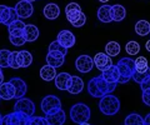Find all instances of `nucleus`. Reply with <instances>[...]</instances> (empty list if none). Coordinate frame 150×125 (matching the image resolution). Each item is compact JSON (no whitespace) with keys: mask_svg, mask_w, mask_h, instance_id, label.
<instances>
[{"mask_svg":"<svg viewBox=\"0 0 150 125\" xmlns=\"http://www.w3.org/2000/svg\"><path fill=\"white\" fill-rule=\"evenodd\" d=\"M118 83H108L101 75L95 76L88 83V91L93 98H103L115 90Z\"/></svg>","mask_w":150,"mask_h":125,"instance_id":"obj_1","label":"nucleus"},{"mask_svg":"<svg viewBox=\"0 0 150 125\" xmlns=\"http://www.w3.org/2000/svg\"><path fill=\"white\" fill-rule=\"evenodd\" d=\"M116 66H118L120 73V84H126L130 79H133V74L135 71V60L130 58H123L118 61Z\"/></svg>","mask_w":150,"mask_h":125,"instance_id":"obj_2","label":"nucleus"},{"mask_svg":"<svg viewBox=\"0 0 150 125\" xmlns=\"http://www.w3.org/2000/svg\"><path fill=\"white\" fill-rule=\"evenodd\" d=\"M99 109L104 115H115L120 110V101L115 95L108 94L100 98Z\"/></svg>","mask_w":150,"mask_h":125,"instance_id":"obj_3","label":"nucleus"},{"mask_svg":"<svg viewBox=\"0 0 150 125\" xmlns=\"http://www.w3.org/2000/svg\"><path fill=\"white\" fill-rule=\"evenodd\" d=\"M70 118L76 124L88 123L89 119H90V108L86 104H83V103L75 104L70 109Z\"/></svg>","mask_w":150,"mask_h":125,"instance_id":"obj_4","label":"nucleus"},{"mask_svg":"<svg viewBox=\"0 0 150 125\" xmlns=\"http://www.w3.org/2000/svg\"><path fill=\"white\" fill-rule=\"evenodd\" d=\"M41 110H43V113H45V115L54 114L62 110V101L55 95H46L41 100Z\"/></svg>","mask_w":150,"mask_h":125,"instance_id":"obj_5","label":"nucleus"},{"mask_svg":"<svg viewBox=\"0 0 150 125\" xmlns=\"http://www.w3.org/2000/svg\"><path fill=\"white\" fill-rule=\"evenodd\" d=\"M14 112L23 113L26 117L31 118L35 115V104L30 99H26V98L18 99V101L15 103V106H14Z\"/></svg>","mask_w":150,"mask_h":125,"instance_id":"obj_6","label":"nucleus"},{"mask_svg":"<svg viewBox=\"0 0 150 125\" xmlns=\"http://www.w3.org/2000/svg\"><path fill=\"white\" fill-rule=\"evenodd\" d=\"M29 117H26L23 113L14 112L11 114H8L5 117H3L1 125H28L29 121Z\"/></svg>","mask_w":150,"mask_h":125,"instance_id":"obj_7","label":"nucleus"},{"mask_svg":"<svg viewBox=\"0 0 150 125\" xmlns=\"http://www.w3.org/2000/svg\"><path fill=\"white\" fill-rule=\"evenodd\" d=\"M19 19L15 8H10L6 5H0V23L4 25H10L11 23Z\"/></svg>","mask_w":150,"mask_h":125,"instance_id":"obj_8","label":"nucleus"},{"mask_svg":"<svg viewBox=\"0 0 150 125\" xmlns=\"http://www.w3.org/2000/svg\"><path fill=\"white\" fill-rule=\"evenodd\" d=\"M65 15H67V20L70 23L71 25H74L83 15L81 11V6L78 3H69L65 6Z\"/></svg>","mask_w":150,"mask_h":125,"instance_id":"obj_9","label":"nucleus"},{"mask_svg":"<svg viewBox=\"0 0 150 125\" xmlns=\"http://www.w3.org/2000/svg\"><path fill=\"white\" fill-rule=\"evenodd\" d=\"M75 68H76L78 71L86 74L91 71V69L94 68V59L89 55H80L75 60Z\"/></svg>","mask_w":150,"mask_h":125,"instance_id":"obj_10","label":"nucleus"},{"mask_svg":"<svg viewBox=\"0 0 150 125\" xmlns=\"http://www.w3.org/2000/svg\"><path fill=\"white\" fill-rule=\"evenodd\" d=\"M94 65L96 66L98 70H100L103 73L112 65L111 58L106 53H98L94 56Z\"/></svg>","mask_w":150,"mask_h":125,"instance_id":"obj_11","label":"nucleus"},{"mask_svg":"<svg viewBox=\"0 0 150 125\" xmlns=\"http://www.w3.org/2000/svg\"><path fill=\"white\" fill-rule=\"evenodd\" d=\"M15 10L18 13V16L20 19H28L33 15V11H34V8H33V4L26 1V0H21L15 5Z\"/></svg>","mask_w":150,"mask_h":125,"instance_id":"obj_12","label":"nucleus"},{"mask_svg":"<svg viewBox=\"0 0 150 125\" xmlns=\"http://www.w3.org/2000/svg\"><path fill=\"white\" fill-rule=\"evenodd\" d=\"M56 40H58L59 43L67 49L73 48V46L75 45V43H76V38H75V35L70 30H62L58 34Z\"/></svg>","mask_w":150,"mask_h":125,"instance_id":"obj_13","label":"nucleus"},{"mask_svg":"<svg viewBox=\"0 0 150 125\" xmlns=\"http://www.w3.org/2000/svg\"><path fill=\"white\" fill-rule=\"evenodd\" d=\"M46 63L55 69L63 66V64L65 63V54L60 52H49L46 54Z\"/></svg>","mask_w":150,"mask_h":125,"instance_id":"obj_14","label":"nucleus"},{"mask_svg":"<svg viewBox=\"0 0 150 125\" xmlns=\"http://www.w3.org/2000/svg\"><path fill=\"white\" fill-rule=\"evenodd\" d=\"M9 81L15 88V99L24 98V95L26 94V90H28L26 83L23 79H20V78H13V79H10Z\"/></svg>","mask_w":150,"mask_h":125,"instance_id":"obj_15","label":"nucleus"},{"mask_svg":"<svg viewBox=\"0 0 150 125\" xmlns=\"http://www.w3.org/2000/svg\"><path fill=\"white\" fill-rule=\"evenodd\" d=\"M101 76L108 81V83H119V79H120V73H119V69L116 65H112L106 69L105 71L101 73Z\"/></svg>","mask_w":150,"mask_h":125,"instance_id":"obj_16","label":"nucleus"},{"mask_svg":"<svg viewBox=\"0 0 150 125\" xmlns=\"http://www.w3.org/2000/svg\"><path fill=\"white\" fill-rule=\"evenodd\" d=\"M55 86L58 88L59 90H68L70 80H71V75L69 73H59L55 78Z\"/></svg>","mask_w":150,"mask_h":125,"instance_id":"obj_17","label":"nucleus"},{"mask_svg":"<svg viewBox=\"0 0 150 125\" xmlns=\"http://www.w3.org/2000/svg\"><path fill=\"white\" fill-rule=\"evenodd\" d=\"M0 96L4 100H11L15 98V88L10 81L3 83L0 85Z\"/></svg>","mask_w":150,"mask_h":125,"instance_id":"obj_18","label":"nucleus"},{"mask_svg":"<svg viewBox=\"0 0 150 125\" xmlns=\"http://www.w3.org/2000/svg\"><path fill=\"white\" fill-rule=\"evenodd\" d=\"M45 118L48 120L49 125H64V123L67 121V115H65V112L63 109L54 114L45 115Z\"/></svg>","mask_w":150,"mask_h":125,"instance_id":"obj_19","label":"nucleus"},{"mask_svg":"<svg viewBox=\"0 0 150 125\" xmlns=\"http://www.w3.org/2000/svg\"><path fill=\"white\" fill-rule=\"evenodd\" d=\"M84 89V81L80 76H76V75H71V80H70V84L68 88V91L73 95H76L79 93H81Z\"/></svg>","mask_w":150,"mask_h":125,"instance_id":"obj_20","label":"nucleus"},{"mask_svg":"<svg viewBox=\"0 0 150 125\" xmlns=\"http://www.w3.org/2000/svg\"><path fill=\"white\" fill-rule=\"evenodd\" d=\"M43 13H44V16L46 19L55 20V19H58L59 15H60V8L54 3H49L45 5Z\"/></svg>","mask_w":150,"mask_h":125,"instance_id":"obj_21","label":"nucleus"},{"mask_svg":"<svg viewBox=\"0 0 150 125\" xmlns=\"http://www.w3.org/2000/svg\"><path fill=\"white\" fill-rule=\"evenodd\" d=\"M98 19H99L101 23H111V5L109 4H104L101 5L99 9H98Z\"/></svg>","mask_w":150,"mask_h":125,"instance_id":"obj_22","label":"nucleus"},{"mask_svg":"<svg viewBox=\"0 0 150 125\" xmlns=\"http://www.w3.org/2000/svg\"><path fill=\"white\" fill-rule=\"evenodd\" d=\"M23 36L25 38L26 43H33V41H35L38 38H39V29L33 24H28V25H25Z\"/></svg>","mask_w":150,"mask_h":125,"instance_id":"obj_23","label":"nucleus"},{"mask_svg":"<svg viewBox=\"0 0 150 125\" xmlns=\"http://www.w3.org/2000/svg\"><path fill=\"white\" fill-rule=\"evenodd\" d=\"M126 16V10L123 5L120 4H115V5H111V19L112 21L119 23L123 21Z\"/></svg>","mask_w":150,"mask_h":125,"instance_id":"obj_24","label":"nucleus"},{"mask_svg":"<svg viewBox=\"0 0 150 125\" xmlns=\"http://www.w3.org/2000/svg\"><path fill=\"white\" fill-rule=\"evenodd\" d=\"M24 29H25V23H23L21 20H15L8 26L9 30V35L13 36H23L24 34Z\"/></svg>","mask_w":150,"mask_h":125,"instance_id":"obj_25","label":"nucleus"},{"mask_svg":"<svg viewBox=\"0 0 150 125\" xmlns=\"http://www.w3.org/2000/svg\"><path fill=\"white\" fill-rule=\"evenodd\" d=\"M56 69L54 66L49 65V64H46V65H44L43 68L40 69V78L43 79L44 81H51L54 80L56 78Z\"/></svg>","mask_w":150,"mask_h":125,"instance_id":"obj_26","label":"nucleus"},{"mask_svg":"<svg viewBox=\"0 0 150 125\" xmlns=\"http://www.w3.org/2000/svg\"><path fill=\"white\" fill-rule=\"evenodd\" d=\"M18 61H19L20 68H28L33 63V55L29 52H26V50L18 52Z\"/></svg>","mask_w":150,"mask_h":125,"instance_id":"obj_27","label":"nucleus"},{"mask_svg":"<svg viewBox=\"0 0 150 125\" xmlns=\"http://www.w3.org/2000/svg\"><path fill=\"white\" fill-rule=\"evenodd\" d=\"M135 33L139 36H145L150 34V23L146 20H139L135 24Z\"/></svg>","mask_w":150,"mask_h":125,"instance_id":"obj_28","label":"nucleus"},{"mask_svg":"<svg viewBox=\"0 0 150 125\" xmlns=\"http://www.w3.org/2000/svg\"><path fill=\"white\" fill-rule=\"evenodd\" d=\"M144 124V118L137 113H131L124 120V125H142Z\"/></svg>","mask_w":150,"mask_h":125,"instance_id":"obj_29","label":"nucleus"},{"mask_svg":"<svg viewBox=\"0 0 150 125\" xmlns=\"http://www.w3.org/2000/svg\"><path fill=\"white\" fill-rule=\"evenodd\" d=\"M120 44L116 43V41H109L106 45H105V53L109 55V56H116L119 55L120 53Z\"/></svg>","mask_w":150,"mask_h":125,"instance_id":"obj_30","label":"nucleus"},{"mask_svg":"<svg viewBox=\"0 0 150 125\" xmlns=\"http://www.w3.org/2000/svg\"><path fill=\"white\" fill-rule=\"evenodd\" d=\"M149 76H150V68L145 71H137L135 70L133 74V80L135 83H138V84H142V83L146 80Z\"/></svg>","mask_w":150,"mask_h":125,"instance_id":"obj_31","label":"nucleus"},{"mask_svg":"<svg viewBox=\"0 0 150 125\" xmlns=\"http://www.w3.org/2000/svg\"><path fill=\"white\" fill-rule=\"evenodd\" d=\"M149 69L148 59L145 56H138L135 59V70L137 71H145Z\"/></svg>","mask_w":150,"mask_h":125,"instance_id":"obj_32","label":"nucleus"},{"mask_svg":"<svg viewBox=\"0 0 150 125\" xmlns=\"http://www.w3.org/2000/svg\"><path fill=\"white\" fill-rule=\"evenodd\" d=\"M125 50H126V53H128L129 55H137L140 52V45H139L138 41L130 40L129 43H126Z\"/></svg>","mask_w":150,"mask_h":125,"instance_id":"obj_33","label":"nucleus"},{"mask_svg":"<svg viewBox=\"0 0 150 125\" xmlns=\"http://www.w3.org/2000/svg\"><path fill=\"white\" fill-rule=\"evenodd\" d=\"M10 50H0V68H9V59H10Z\"/></svg>","mask_w":150,"mask_h":125,"instance_id":"obj_34","label":"nucleus"},{"mask_svg":"<svg viewBox=\"0 0 150 125\" xmlns=\"http://www.w3.org/2000/svg\"><path fill=\"white\" fill-rule=\"evenodd\" d=\"M49 52H60V53H63V54L67 55L68 49L64 48V46L60 44L58 40H55V41H53V43L49 45Z\"/></svg>","mask_w":150,"mask_h":125,"instance_id":"obj_35","label":"nucleus"},{"mask_svg":"<svg viewBox=\"0 0 150 125\" xmlns=\"http://www.w3.org/2000/svg\"><path fill=\"white\" fill-rule=\"evenodd\" d=\"M28 125H49L48 120L46 118H43V117H31L28 121Z\"/></svg>","mask_w":150,"mask_h":125,"instance_id":"obj_36","label":"nucleus"},{"mask_svg":"<svg viewBox=\"0 0 150 125\" xmlns=\"http://www.w3.org/2000/svg\"><path fill=\"white\" fill-rule=\"evenodd\" d=\"M9 68H11V69H19L20 68L19 61H18V52H11L10 59H9Z\"/></svg>","mask_w":150,"mask_h":125,"instance_id":"obj_37","label":"nucleus"},{"mask_svg":"<svg viewBox=\"0 0 150 125\" xmlns=\"http://www.w3.org/2000/svg\"><path fill=\"white\" fill-rule=\"evenodd\" d=\"M9 40H10V43L15 46H21L26 43V40L24 36H13V35H9Z\"/></svg>","mask_w":150,"mask_h":125,"instance_id":"obj_38","label":"nucleus"},{"mask_svg":"<svg viewBox=\"0 0 150 125\" xmlns=\"http://www.w3.org/2000/svg\"><path fill=\"white\" fill-rule=\"evenodd\" d=\"M142 99H143V103H144L145 105L150 106V89H146V90L143 91Z\"/></svg>","mask_w":150,"mask_h":125,"instance_id":"obj_39","label":"nucleus"},{"mask_svg":"<svg viewBox=\"0 0 150 125\" xmlns=\"http://www.w3.org/2000/svg\"><path fill=\"white\" fill-rule=\"evenodd\" d=\"M85 23H86V16H85V14L83 13V15H81V18L79 19L75 24L73 25V26H75V28H81L83 25H85Z\"/></svg>","mask_w":150,"mask_h":125,"instance_id":"obj_40","label":"nucleus"},{"mask_svg":"<svg viewBox=\"0 0 150 125\" xmlns=\"http://www.w3.org/2000/svg\"><path fill=\"white\" fill-rule=\"evenodd\" d=\"M140 88H142V90H146V89H150V76L145 81H143L142 84H140Z\"/></svg>","mask_w":150,"mask_h":125,"instance_id":"obj_41","label":"nucleus"},{"mask_svg":"<svg viewBox=\"0 0 150 125\" xmlns=\"http://www.w3.org/2000/svg\"><path fill=\"white\" fill-rule=\"evenodd\" d=\"M144 125H150V113L145 117V119H144Z\"/></svg>","mask_w":150,"mask_h":125,"instance_id":"obj_42","label":"nucleus"},{"mask_svg":"<svg viewBox=\"0 0 150 125\" xmlns=\"http://www.w3.org/2000/svg\"><path fill=\"white\" fill-rule=\"evenodd\" d=\"M3 83H4V74L1 71V68H0V85H1Z\"/></svg>","mask_w":150,"mask_h":125,"instance_id":"obj_43","label":"nucleus"},{"mask_svg":"<svg viewBox=\"0 0 150 125\" xmlns=\"http://www.w3.org/2000/svg\"><path fill=\"white\" fill-rule=\"evenodd\" d=\"M145 49H146L148 50V52L150 53V39L146 41V44H145Z\"/></svg>","mask_w":150,"mask_h":125,"instance_id":"obj_44","label":"nucleus"},{"mask_svg":"<svg viewBox=\"0 0 150 125\" xmlns=\"http://www.w3.org/2000/svg\"><path fill=\"white\" fill-rule=\"evenodd\" d=\"M99 1H100V3H108L109 0H99Z\"/></svg>","mask_w":150,"mask_h":125,"instance_id":"obj_45","label":"nucleus"},{"mask_svg":"<svg viewBox=\"0 0 150 125\" xmlns=\"http://www.w3.org/2000/svg\"><path fill=\"white\" fill-rule=\"evenodd\" d=\"M79 125H91V124H89V123H83V124H79Z\"/></svg>","mask_w":150,"mask_h":125,"instance_id":"obj_46","label":"nucleus"},{"mask_svg":"<svg viewBox=\"0 0 150 125\" xmlns=\"http://www.w3.org/2000/svg\"><path fill=\"white\" fill-rule=\"evenodd\" d=\"M1 120H3V117H1V114H0V125H1Z\"/></svg>","mask_w":150,"mask_h":125,"instance_id":"obj_47","label":"nucleus"},{"mask_svg":"<svg viewBox=\"0 0 150 125\" xmlns=\"http://www.w3.org/2000/svg\"><path fill=\"white\" fill-rule=\"evenodd\" d=\"M26 1H29V3H33V1H35V0H26Z\"/></svg>","mask_w":150,"mask_h":125,"instance_id":"obj_48","label":"nucleus"},{"mask_svg":"<svg viewBox=\"0 0 150 125\" xmlns=\"http://www.w3.org/2000/svg\"><path fill=\"white\" fill-rule=\"evenodd\" d=\"M0 99H1V96H0Z\"/></svg>","mask_w":150,"mask_h":125,"instance_id":"obj_49","label":"nucleus"},{"mask_svg":"<svg viewBox=\"0 0 150 125\" xmlns=\"http://www.w3.org/2000/svg\"><path fill=\"white\" fill-rule=\"evenodd\" d=\"M142 125H144V124H142Z\"/></svg>","mask_w":150,"mask_h":125,"instance_id":"obj_50","label":"nucleus"},{"mask_svg":"<svg viewBox=\"0 0 150 125\" xmlns=\"http://www.w3.org/2000/svg\"><path fill=\"white\" fill-rule=\"evenodd\" d=\"M35 1H36V0H35Z\"/></svg>","mask_w":150,"mask_h":125,"instance_id":"obj_51","label":"nucleus"},{"mask_svg":"<svg viewBox=\"0 0 150 125\" xmlns=\"http://www.w3.org/2000/svg\"><path fill=\"white\" fill-rule=\"evenodd\" d=\"M149 35H150V34H149Z\"/></svg>","mask_w":150,"mask_h":125,"instance_id":"obj_52","label":"nucleus"}]
</instances>
